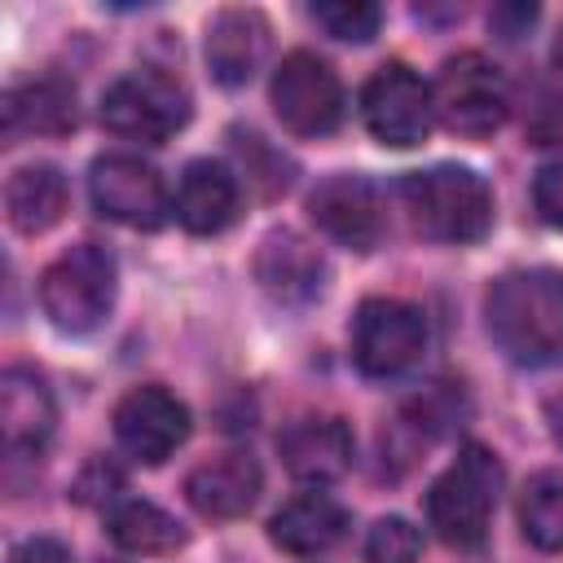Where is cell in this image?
Instances as JSON below:
<instances>
[{
    "instance_id": "cell-1",
    "label": "cell",
    "mask_w": 563,
    "mask_h": 563,
    "mask_svg": "<svg viewBox=\"0 0 563 563\" xmlns=\"http://www.w3.org/2000/svg\"><path fill=\"white\" fill-rule=\"evenodd\" d=\"M484 325L506 361L541 369L563 361V273L510 268L484 295Z\"/></svg>"
},
{
    "instance_id": "cell-2",
    "label": "cell",
    "mask_w": 563,
    "mask_h": 563,
    "mask_svg": "<svg viewBox=\"0 0 563 563\" xmlns=\"http://www.w3.org/2000/svg\"><path fill=\"white\" fill-rule=\"evenodd\" d=\"M400 198L413 229L431 242L466 246L493 229V189L471 167L440 163L427 172H409L400 180Z\"/></svg>"
},
{
    "instance_id": "cell-3",
    "label": "cell",
    "mask_w": 563,
    "mask_h": 563,
    "mask_svg": "<svg viewBox=\"0 0 563 563\" xmlns=\"http://www.w3.org/2000/svg\"><path fill=\"white\" fill-rule=\"evenodd\" d=\"M501 462L484 444H462L444 475L427 488V523L453 550H479L493 528V510L501 497Z\"/></svg>"
},
{
    "instance_id": "cell-4",
    "label": "cell",
    "mask_w": 563,
    "mask_h": 563,
    "mask_svg": "<svg viewBox=\"0 0 563 563\" xmlns=\"http://www.w3.org/2000/svg\"><path fill=\"white\" fill-rule=\"evenodd\" d=\"M114 255L97 242H79L40 273V308L62 334H92L114 308Z\"/></svg>"
},
{
    "instance_id": "cell-5",
    "label": "cell",
    "mask_w": 563,
    "mask_h": 563,
    "mask_svg": "<svg viewBox=\"0 0 563 563\" xmlns=\"http://www.w3.org/2000/svg\"><path fill=\"white\" fill-rule=\"evenodd\" d=\"M431 110L453 136L484 141L510 114L506 75L484 53H457L440 66V75L431 84Z\"/></svg>"
},
{
    "instance_id": "cell-6",
    "label": "cell",
    "mask_w": 563,
    "mask_h": 563,
    "mask_svg": "<svg viewBox=\"0 0 563 563\" xmlns=\"http://www.w3.org/2000/svg\"><path fill=\"white\" fill-rule=\"evenodd\" d=\"M189 92L163 70H128L101 92V123L141 145H163L189 123Z\"/></svg>"
},
{
    "instance_id": "cell-7",
    "label": "cell",
    "mask_w": 563,
    "mask_h": 563,
    "mask_svg": "<svg viewBox=\"0 0 563 563\" xmlns=\"http://www.w3.org/2000/svg\"><path fill=\"white\" fill-rule=\"evenodd\" d=\"M427 352V317L405 299H365L352 317V361L369 378H400Z\"/></svg>"
},
{
    "instance_id": "cell-8",
    "label": "cell",
    "mask_w": 563,
    "mask_h": 563,
    "mask_svg": "<svg viewBox=\"0 0 563 563\" xmlns=\"http://www.w3.org/2000/svg\"><path fill=\"white\" fill-rule=\"evenodd\" d=\"M273 110L286 132L295 136H325L343 123V84L334 66L308 48H295L282 57L268 84Z\"/></svg>"
},
{
    "instance_id": "cell-9",
    "label": "cell",
    "mask_w": 563,
    "mask_h": 563,
    "mask_svg": "<svg viewBox=\"0 0 563 563\" xmlns=\"http://www.w3.org/2000/svg\"><path fill=\"white\" fill-rule=\"evenodd\" d=\"M361 119L374 141L391 150H409L431 132V119H435L431 88L405 62H383L361 88Z\"/></svg>"
},
{
    "instance_id": "cell-10",
    "label": "cell",
    "mask_w": 563,
    "mask_h": 563,
    "mask_svg": "<svg viewBox=\"0 0 563 563\" xmlns=\"http://www.w3.org/2000/svg\"><path fill=\"white\" fill-rule=\"evenodd\" d=\"M88 198L92 207L128 229H158L172 211L163 176L136 154H101L88 167Z\"/></svg>"
},
{
    "instance_id": "cell-11",
    "label": "cell",
    "mask_w": 563,
    "mask_h": 563,
    "mask_svg": "<svg viewBox=\"0 0 563 563\" xmlns=\"http://www.w3.org/2000/svg\"><path fill=\"white\" fill-rule=\"evenodd\" d=\"M114 440L128 457L158 466L189 440V409L167 387H132L114 405Z\"/></svg>"
},
{
    "instance_id": "cell-12",
    "label": "cell",
    "mask_w": 563,
    "mask_h": 563,
    "mask_svg": "<svg viewBox=\"0 0 563 563\" xmlns=\"http://www.w3.org/2000/svg\"><path fill=\"white\" fill-rule=\"evenodd\" d=\"M308 216L325 238H334L339 246H352V251H374L387 233L383 194L365 176H352V172L325 176L308 194Z\"/></svg>"
},
{
    "instance_id": "cell-13",
    "label": "cell",
    "mask_w": 563,
    "mask_h": 563,
    "mask_svg": "<svg viewBox=\"0 0 563 563\" xmlns=\"http://www.w3.org/2000/svg\"><path fill=\"white\" fill-rule=\"evenodd\" d=\"M255 282L260 290L273 299V303H286V308H299V303H312L325 286V260L321 251L295 233V229H273L260 251H255Z\"/></svg>"
},
{
    "instance_id": "cell-14",
    "label": "cell",
    "mask_w": 563,
    "mask_h": 563,
    "mask_svg": "<svg viewBox=\"0 0 563 563\" xmlns=\"http://www.w3.org/2000/svg\"><path fill=\"white\" fill-rule=\"evenodd\" d=\"M57 422V405H53V387L40 369L31 365H9L0 374V440L4 449L18 453H40L53 435Z\"/></svg>"
},
{
    "instance_id": "cell-15",
    "label": "cell",
    "mask_w": 563,
    "mask_h": 563,
    "mask_svg": "<svg viewBox=\"0 0 563 563\" xmlns=\"http://www.w3.org/2000/svg\"><path fill=\"white\" fill-rule=\"evenodd\" d=\"M352 431L343 418H330V413H308V418H295L282 435H277V453L286 462V471L295 479H308V484H330L339 479L347 466H352Z\"/></svg>"
},
{
    "instance_id": "cell-16",
    "label": "cell",
    "mask_w": 563,
    "mask_h": 563,
    "mask_svg": "<svg viewBox=\"0 0 563 563\" xmlns=\"http://www.w3.org/2000/svg\"><path fill=\"white\" fill-rule=\"evenodd\" d=\"M268 18L260 9H220L207 22V66L216 84L242 88L268 57Z\"/></svg>"
},
{
    "instance_id": "cell-17",
    "label": "cell",
    "mask_w": 563,
    "mask_h": 563,
    "mask_svg": "<svg viewBox=\"0 0 563 563\" xmlns=\"http://www.w3.org/2000/svg\"><path fill=\"white\" fill-rule=\"evenodd\" d=\"M0 114H4V145H18L22 136H66L79 123L75 88L57 75L9 88Z\"/></svg>"
},
{
    "instance_id": "cell-18",
    "label": "cell",
    "mask_w": 563,
    "mask_h": 563,
    "mask_svg": "<svg viewBox=\"0 0 563 563\" xmlns=\"http://www.w3.org/2000/svg\"><path fill=\"white\" fill-rule=\"evenodd\" d=\"M238 176L216 163V158H194L180 180H176V198H172V211L176 220L189 229V233H220L233 224L238 216Z\"/></svg>"
},
{
    "instance_id": "cell-19",
    "label": "cell",
    "mask_w": 563,
    "mask_h": 563,
    "mask_svg": "<svg viewBox=\"0 0 563 563\" xmlns=\"http://www.w3.org/2000/svg\"><path fill=\"white\" fill-rule=\"evenodd\" d=\"M260 488H264V475H260L255 457H246V453H220V457L194 466L189 479H185L189 506L198 515H207V519H238V515H246L255 506Z\"/></svg>"
},
{
    "instance_id": "cell-20",
    "label": "cell",
    "mask_w": 563,
    "mask_h": 563,
    "mask_svg": "<svg viewBox=\"0 0 563 563\" xmlns=\"http://www.w3.org/2000/svg\"><path fill=\"white\" fill-rule=\"evenodd\" d=\"M347 537V510L330 493H299L268 519V541L295 559H317Z\"/></svg>"
},
{
    "instance_id": "cell-21",
    "label": "cell",
    "mask_w": 563,
    "mask_h": 563,
    "mask_svg": "<svg viewBox=\"0 0 563 563\" xmlns=\"http://www.w3.org/2000/svg\"><path fill=\"white\" fill-rule=\"evenodd\" d=\"M66 211V176L53 163H31L18 167L4 185V216L18 233L35 238L44 229H53Z\"/></svg>"
},
{
    "instance_id": "cell-22",
    "label": "cell",
    "mask_w": 563,
    "mask_h": 563,
    "mask_svg": "<svg viewBox=\"0 0 563 563\" xmlns=\"http://www.w3.org/2000/svg\"><path fill=\"white\" fill-rule=\"evenodd\" d=\"M106 528H110V541H114L119 550H128V554H172V550L185 545L180 523H176L163 506L136 501V497L110 506Z\"/></svg>"
},
{
    "instance_id": "cell-23",
    "label": "cell",
    "mask_w": 563,
    "mask_h": 563,
    "mask_svg": "<svg viewBox=\"0 0 563 563\" xmlns=\"http://www.w3.org/2000/svg\"><path fill=\"white\" fill-rule=\"evenodd\" d=\"M519 528L537 550L563 554V475L541 471L519 493Z\"/></svg>"
},
{
    "instance_id": "cell-24",
    "label": "cell",
    "mask_w": 563,
    "mask_h": 563,
    "mask_svg": "<svg viewBox=\"0 0 563 563\" xmlns=\"http://www.w3.org/2000/svg\"><path fill=\"white\" fill-rule=\"evenodd\" d=\"M312 22L334 35V40H347V44H365L378 35V22H383V9L369 4V0H325V4H312Z\"/></svg>"
},
{
    "instance_id": "cell-25",
    "label": "cell",
    "mask_w": 563,
    "mask_h": 563,
    "mask_svg": "<svg viewBox=\"0 0 563 563\" xmlns=\"http://www.w3.org/2000/svg\"><path fill=\"white\" fill-rule=\"evenodd\" d=\"M418 554H422V532L400 515L378 519L365 537V563H418Z\"/></svg>"
},
{
    "instance_id": "cell-26",
    "label": "cell",
    "mask_w": 563,
    "mask_h": 563,
    "mask_svg": "<svg viewBox=\"0 0 563 563\" xmlns=\"http://www.w3.org/2000/svg\"><path fill=\"white\" fill-rule=\"evenodd\" d=\"M523 132L532 145H563V92L559 88H537Z\"/></svg>"
},
{
    "instance_id": "cell-27",
    "label": "cell",
    "mask_w": 563,
    "mask_h": 563,
    "mask_svg": "<svg viewBox=\"0 0 563 563\" xmlns=\"http://www.w3.org/2000/svg\"><path fill=\"white\" fill-rule=\"evenodd\" d=\"M532 202H537V216L563 233V158L559 163H545L537 176H532Z\"/></svg>"
},
{
    "instance_id": "cell-28",
    "label": "cell",
    "mask_w": 563,
    "mask_h": 563,
    "mask_svg": "<svg viewBox=\"0 0 563 563\" xmlns=\"http://www.w3.org/2000/svg\"><path fill=\"white\" fill-rule=\"evenodd\" d=\"M9 563H70V550L57 537H26L22 545H13Z\"/></svg>"
},
{
    "instance_id": "cell-29",
    "label": "cell",
    "mask_w": 563,
    "mask_h": 563,
    "mask_svg": "<svg viewBox=\"0 0 563 563\" xmlns=\"http://www.w3.org/2000/svg\"><path fill=\"white\" fill-rule=\"evenodd\" d=\"M123 484V475L114 471V466H106V462H88V471L79 475V484H75V493L84 497V501H92V497H114V488Z\"/></svg>"
},
{
    "instance_id": "cell-30",
    "label": "cell",
    "mask_w": 563,
    "mask_h": 563,
    "mask_svg": "<svg viewBox=\"0 0 563 563\" xmlns=\"http://www.w3.org/2000/svg\"><path fill=\"white\" fill-rule=\"evenodd\" d=\"M488 22H493L506 40H519V35H523V26H532V22H537V4H497Z\"/></svg>"
},
{
    "instance_id": "cell-31",
    "label": "cell",
    "mask_w": 563,
    "mask_h": 563,
    "mask_svg": "<svg viewBox=\"0 0 563 563\" xmlns=\"http://www.w3.org/2000/svg\"><path fill=\"white\" fill-rule=\"evenodd\" d=\"M554 66L563 70V26H559V35H554Z\"/></svg>"
},
{
    "instance_id": "cell-32",
    "label": "cell",
    "mask_w": 563,
    "mask_h": 563,
    "mask_svg": "<svg viewBox=\"0 0 563 563\" xmlns=\"http://www.w3.org/2000/svg\"><path fill=\"white\" fill-rule=\"evenodd\" d=\"M554 440H559V444H563V409H559V413H554Z\"/></svg>"
}]
</instances>
